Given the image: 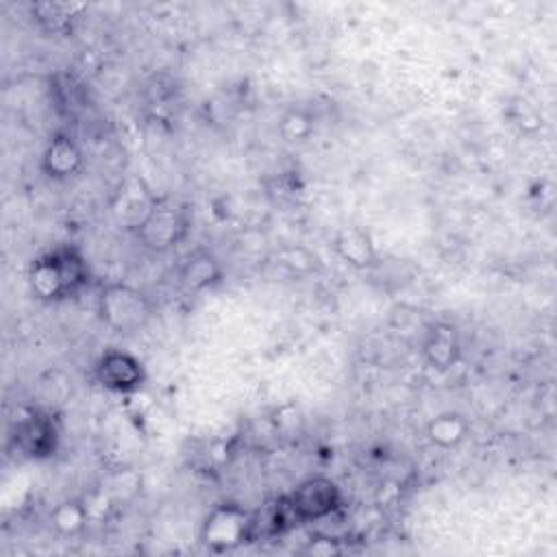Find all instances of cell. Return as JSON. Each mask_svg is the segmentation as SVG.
Wrapping results in <instances>:
<instances>
[{"label":"cell","mask_w":557,"mask_h":557,"mask_svg":"<svg viewBox=\"0 0 557 557\" xmlns=\"http://www.w3.org/2000/svg\"><path fill=\"white\" fill-rule=\"evenodd\" d=\"M191 228V211L185 202L172 196H157L150 211L135 228L137 239L144 248L165 252L178 246Z\"/></svg>","instance_id":"cell-2"},{"label":"cell","mask_w":557,"mask_h":557,"mask_svg":"<svg viewBox=\"0 0 557 557\" xmlns=\"http://www.w3.org/2000/svg\"><path fill=\"white\" fill-rule=\"evenodd\" d=\"M461 355L459 337L453 324L448 322H431L422 337V357L429 368L437 372L450 370Z\"/></svg>","instance_id":"cell-8"},{"label":"cell","mask_w":557,"mask_h":557,"mask_svg":"<svg viewBox=\"0 0 557 557\" xmlns=\"http://www.w3.org/2000/svg\"><path fill=\"white\" fill-rule=\"evenodd\" d=\"M202 544L213 553H226L250 542V513L235 503H222L209 511L200 529Z\"/></svg>","instance_id":"cell-4"},{"label":"cell","mask_w":557,"mask_h":557,"mask_svg":"<svg viewBox=\"0 0 557 557\" xmlns=\"http://www.w3.org/2000/svg\"><path fill=\"white\" fill-rule=\"evenodd\" d=\"M85 11V4L78 2H35L30 7L33 20L46 33L59 35L72 28V22Z\"/></svg>","instance_id":"cell-14"},{"label":"cell","mask_w":557,"mask_h":557,"mask_svg":"<svg viewBox=\"0 0 557 557\" xmlns=\"http://www.w3.org/2000/svg\"><path fill=\"white\" fill-rule=\"evenodd\" d=\"M157 196L146 187L141 178H126L117 191H115V202H113V213L115 218L126 226V228H137L146 213L150 211L152 202Z\"/></svg>","instance_id":"cell-10"},{"label":"cell","mask_w":557,"mask_h":557,"mask_svg":"<svg viewBox=\"0 0 557 557\" xmlns=\"http://www.w3.org/2000/svg\"><path fill=\"white\" fill-rule=\"evenodd\" d=\"M178 281L189 292H202L222 281V265L207 248H194L178 263Z\"/></svg>","instance_id":"cell-11"},{"label":"cell","mask_w":557,"mask_h":557,"mask_svg":"<svg viewBox=\"0 0 557 557\" xmlns=\"http://www.w3.org/2000/svg\"><path fill=\"white\" fill-rule=\"evenodd\" d=\"M283 135L289 139V141H296V139H305L309 133H311V122L309 117H305L302 113H289L285 120H283V126H281Z\"/></svg>","instance_id":"cell-17"},{"label":"cell","mask_w":557,"mask_h":557,"mask_svg":"<svg viewBox=\"0 0 557 557\" xmlns=\"http://www.w3.org/2000/svg\"><path fill=\"white\" fill-rule=\"evenodd\" d=\"M94 376L98 385L113 394H133L139 392L146 383V368L144 363L120 348L104 350L96 361Z\"/></svg>","instance_id":"cell-6"},{"label":"cell","mask_w":557,"mask_h":557,"mask_svg":"<svg viewBox=\"0 0 557 557\" xmlns=\"http://www.w3.org/2000/svg\"><path fill=\"white\" fill-rule=\"evenodd\" d=\"M333 250L337 252V257L344 263H348L357 270L376 265V248L372 244V237L368 231H363L359 226L339 228L333 239Z\"/></svg>","instance_id":"cell-13"},{"label":"cell","mask_w":557,"mask_h":557,"mask_svg":"<svg viewBox=\"0 0 557 557\" xmlns=\"http://www.w3.org/2000/svg\"><path fill=\"white\" fill-rule=\"evenodd\" d=\"M28 287L44 302H61L78 296L89 283V265L78 248L57 246L28 265Z\"/></svg>","instance_id":"cell-1"},{"label":"cell","mask_w":557,"mask_h":557,"mask_svg":"<svg viewBox=\"0 0 557 557\" xmlns=\"http://www.w3.org/2000/svg\"><path fill=\"white\" fill-rule=\"evenodd\" d=\"M298 522H318L331 518L342 507V490L329 476H309L287 494Z\"/></svg>","instance_id":"cell-5"},{"label":"cell","mask_w":557,"mask_h":557,"mask_svg":"<svg viewBox=\"0 0 557 557\" xmlns=\"http://www.w3.org/2000/svg\"><path fill=\"white\" fill-rule=\"evenodd\" d=\"M96 309L100 320L115 333L128 335L144 329L150 320V302L144 292L126 283H109L100 289Z\"/></svg>","instance_id":"cell-3"},{"label":"cell","mask_w":557,"mask_h":557,"mask_svg":"<svg viewBox=\"0 0 557 557\" xmlns=\"http://www.w3.org/2000/svg\"><path fill=\"white\" fill-rule=\"evenodd\" d=\"M50 520L59 533L74 535L85 527L87 509L81 500H63L50 511Z\"/></svg>","instance_id":"cell-16"},{"label":"cell","mask_w":557,"mask_h":557,"mask_svg":"<svg viewBox=\"0 0 557 557\" xmlns=\"http://www.w3.org/2000/svg\"><path fill=\"white\" fill-rule=\"evenodd\" d=\"M468 431H470L468 420L461 413H453V411H444L426 424L429 440L440 448H453L461 444Z\"/></svg>","instance_id":"cell-15"},{"label":"cell","mask_w":557,"mask_h":557,"mask_svg":"<svg viewBox=\"0 0 557 557\" xmlns=\"http://www.w3.org/2000/svg\"><path fill=\"white\" fill-rule=\"evenodd\" d=\"M11 446L26 459H46L54 455L59 442V429L48 413L28 411L11 429Z\"/></svg>","instance_id":"cell-7"},{"label":"cell","mask_w":557,"mask_h":557,"mask_svg":"<svg viewBox=\"0 0 557 557\" xmlns=\"http://www.w3.org/2000/svg\"><path fill=\"white\" fill-rule=\"evenodd\" d=\"M81 165L83 152L70 135H54L41 154V170L46 172V176L57 181L74 176Z\"/></svg>","instance_id":"cell-12"},{"label":"cell","mask_w":557,"mask_h":557,"mask_svg":"<svg viewBox=\"0 0 557 557\" xmlns=\"http://www.w3.org/2000/svg\"><path fill=\"white\" fill-rule=\"evenodd\" d=\"M298 522L296 513L289 507L287 496H278L261 505L259 511L250 513V542L255 540H272L289 529H294Z\"/></svg>","instance_id":"cell-9"}]
</instances>
